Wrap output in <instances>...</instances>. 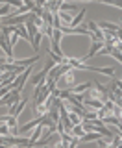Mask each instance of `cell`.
<instances>
[{
	"label": "cell",
	"mask_w": 122,
	"mask_h": 148,
	"mask_svg": "<svg viewBox=\"0 0 122 148\" xmlns=\"http://www.w3.org/2000/svg\"><path fill=\"white\" fill-rule=\"evenodd\" d=\"M98 26L107 30V32H119V28H120V24H115V22H100Z\"/></svg>",
	"instance_id": "cell-8"
},
{
	"label": "cell",
	"mask_w": 122,
	"mask_h": 148,
	"mask_svg": "<svg viewBox=\"0 0 122 148\" xmlns=\"http://www.w3.org/2000/svg\"><path fill=\"white\" fill-rule=\"evenodd\" d=\"M43 34H41V32H37V34H35V37H34V41H32V48H34L35 50V52H39V46H41V41H43Z\"/></svg>",
	"instance_id": "cell-7"
},
{
	"label": "cell",
	"mask_w": 122,
	"mask_h": 148,
	"mask_svg": "<svg viewBox=\"0 0 122 148\" xmlns=\"http://www.w3.org/2000/svg\"><path fill=\"white\" fill-rule=\"evenodd\" d=\"M115 128H117V132H119V135L122 137V122L119 124V126H115Z\"/></svg>",
	"instance_id": "cell-14"
},
{
	"label": "cell",
	"mask_w": 122,
	"mask_h": 148,
	"mask_svg": "<svg viewBox=\"0 0 122 148\" xmlns=\"http://www.w3.org/2000/svg\"><path fill=\"white\" fill-rule=\"evenodd\" d=\"M48 115V113H46ZM43 130H45V122H41V124H37L35 130H34V133H32V137H30V146H34L37 141L41 139V135H43Z\"/></svg>",
	"instance_id": "cell-4"
},
{
	"label": "cell",
	"mask_w": 122,
	"mask_h": 148,
	"mask_svg": "<svg viewBox=\"0 0 122 148\" xmlns=\"http://www.w3.org/2000/svg\"><path fill=\"white\" fill-rule=\"evenodd\" d=\"M85 13H87V8H82V11H80L78 15L74 17V18H72V22H70L69 26H72V28H76V26H80V22H82V21H83V17H85Z\"/></svg>",
	"instance_id": "cell-6"
},
{
	"label": "cell",
	"mask_w": 122,
	"mask_h": 148,
	"mask_svg": "<svg viewBox=\"0 0 122 148\" xmlns=\"http://www.w3.org/2000/svg\"><path fill=\"white\" fill-rule=\"evenodd\" d=\"M2 21H4V17H0V24H2Z\"/></svg>",
	"instance_id": "cell-15"
},
{
	"label": "cell",
	"mask_w": 122,
	"mask_h": 148,
	"mask_svg": "<svg viewBox=\"0 0 122 148\" xmlns=\"http://www.w3.org/2000/svg\"><path fill=\"white\" fill-rule=\"evenodd\" d=\"M74 83H76V72H74V69H72V71L63 72L61 78L58 80V85H63V87H67V89H72Z\"/></svg>",
	"instance_id": "cell-2"
},
{
	"label": "cell",
	"mask_w": 122,
	"mask_h": 148,
	"mask_svg": "<svg viewBox=\"0 0 122 148\" xmlns=\"http://www.w3.org/2000/svg\"><path fill=\"white\" fill-rule=\"evenodd\" d=\"M26 24V30H28V35H30V45H32V41H34V37H35V34L39 32V28L35 26V22L32 21V18H28V21L24 22Z\"/></svg>",
	"instance_id": "cell-5"
},
{
	"label": "cell",
	"mask_w": 122,
	"mask_h": 148,
	"mask_svg": "<svg viewBox=\"0 0 122 148\" xmlns=\"http://www.w3.org/2000/svg\"><path fill=\"white\" fill-rule=\"evenodd\" d=\"M26 104H28V98H22V100H19L17 104H13L11 108H8V109H9V115H15V117H19V115H21L22 111H24Z\"/></svg>",
	"instance_id": "cell-3"
},
{
	"label": "cell",
	"mask_w": 122,
	"mask_h": 148,
	"mask_svg": "<svg viewBox=\"0 0 122 148\" xmlns=\"http://www.w3.org/2000/svg\"><path fill=\"white\" fill-rule=\"evenodd\" d=\"M59 17H61V22H63V24H70V22H72V15H70V11H59Z\"/></svg>",
	"instance_id": "cell-10"
},
{
	"label": "cell",
	"mask_w": 122,
	"mask_h": 148,
	"mask_svg": "<svg viewBox=\"0 0 122 148\" xmlns=\"http://www.w3.org/2000/svg\"><path fill=\"white\" fill-rule=\"evenodd\" d=\"M32 71H34V67H32V65H28V67H26V69H24V71H22L21 74H17L15 82H13V87H15V89H19V91H22V89H24V83L28 82V78H30Z\"/></svg>",
	"instance_id": "cell-1"
},
{
	"label": "cell",
	"mask_w": 122,
	"mask_h": 148,
	"mask_svg": "<svg viewBox=\"0 0 122 148\" xmlns=\"http://www.w3.org/2000/svg\"><path fill=\"white\" fill-rule=\"evenodd\" d=\"M91 87H93V82H87V83H82V85H74L70 91L72 92H85L87 89H91Z\"/></svg>",
	"instance_id": "cell-9"
},
{
	"label": "cell",
	"mask_w": 122,
	"mask_h": 148,
	"mask_svg": "<svg viewBox=\"0 0 122 148\" xmlns=\"http://www.w3.org/2000/svg\"><path fill=\"white\" fill-rule=\"evenodd\" d=\"M9 13H11V8H9V4H4V6L0 8V17H8Z\"/></svg>",
	"instance_id": "cell-12"
},
{
	"label": "cell",
	"mask_w": 122,
	"mask_h": 148,
	"mask_svg": "<svg viewBox=\"0 0 122 148\" xmlns=\"http://www.w3.org/2000/svg\"><path fill=\"white\" fill-rule=\"evenodd\" d=\"M76 9H78L76 4H69V2H65V0H63V4H61V9H59V11H76Z\"/></svg>",
	"instance_id": "cell-11"
},
{
	"label": "cell",
	"mask_w": 122,
	"mask_h": 148,
	"mask_svg": "<svg viewBox=\"0 0 122 148\" xmlns=\"http://www.w3.org/2000/svg\"><path fill=\"white\" fill-rule=\"evenodd\" d=\"M0 34H2V24H0Z\"/></svg>",
	"instance_id": "cell-16"
},
{
	"label": "cell",
	"mask_w": 122,
	"mask_h": 148,
	"mask_svg": "<svg viewBox=\"0 0 122 148\" xmlns=\"http://www.w3.org/2000/svg\"><path fill=\"white\" fill-rule=\"evenodd\" d=\"M46 2H48V0H35V4H37V6H41V8H45Z\"/></svg>",
	"instance_id": "cell-13"
}]
</instances>
